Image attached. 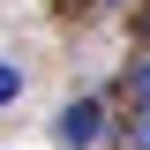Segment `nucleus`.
Segmentation results:
<instances>
[{
  "label": "nucleus",
  "instance_id": "7ed1b4c3",
  "mask_svg": "<svg viewBox=\"0 0 150 150\" xmlns=\"http://www.w3.org/2000/svg\"><path fill=\"white\" fill-rule=\"evenodd\" d=\"M15 98H23V68H15V60H0V105H15Z\"/></svg>",
  "mask_w": 150,
  "mask_h": 150
},
{
  "label": "nucleus",
  "instance_id": "20e7f679",
  "mask_svg": "<svg viewBox=\"0 0 150 150\" xmlns=\"http://www.w3.org/2000/svg\"><path fill=\"white\" fill-rule=\"evenodd\" d=\"M128 143H135V150H150V112H135V128H128Z\"/></svg>",
  "mask_w": 150,
  "mask_h": 150
},
{
  "label": "nucleus",
  "instance_id": "f03ea898",
  "mask_svg": "<svg viewBox=\"0 0 150 150\" xmlns=\"http://www.w3.org/2000/svg\"><path fill=\"white\" fill-rule=\"evenodd\" d=\"M120 90H128V105H135V112H150V53L135 60L128 75H120Z\"/></svg>",
  "mask_w": 150,
  "mask_h": 150
},
{
  "label": "nucleus",
  "instance_id": "f257e3e1",
  "mask_svg": "<svg viewBox=\"0 0 150 150\" xmlns=\"http://www.w3.org/2000/svg\"><path fill=\"white\" fill-rule=\"evenodd\" d=\"M98 135H105V98H75V105L53 112V143L60 150H90Z\"/></svg>",
  "mask_w": 150,
  "mask_h": 150
},
{
  "label": "nucleus",
  "instance_id": "39448f33",
  "mask_svg": "<svg viewBox=\"0 0 150 150\" xmlns=\"http://www.w3.org/2000/svg\"><path fill=\"white\" fill-rule=\"evenodd\" d=\"M105 8H112V0H105Z\"/></svg>",
  "mask_w": 150,
  "mask_h": 150
}]
</instances>
